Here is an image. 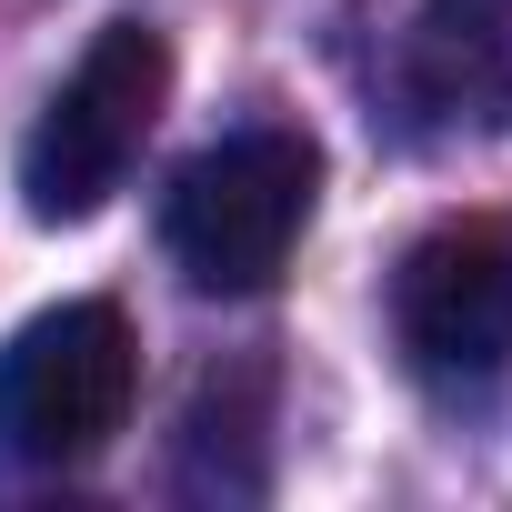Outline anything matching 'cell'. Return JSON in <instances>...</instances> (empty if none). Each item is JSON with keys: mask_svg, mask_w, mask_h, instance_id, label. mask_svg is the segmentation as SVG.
I'll use <instances>...</instances> for the list:
<instances>
[{"mask_svg": "<svg viewBox=\"0 0 512 512\" xmlns=\"http://www.w3.org/2000/svg\"><path fill=\"white\" fill-rule=\"evenodd\" d=\"M322 201V151L312 131H231L201 161H181L171 201H161V241H171V272L211 302H251L292 272V251L312 231Z\"/></svg>", "mask_w": 512, "mask_h": 512, "instance_id": "1", "label": "cell"}, {"mask_svg": "<svg viewBox=\"0 0 512 512\" xmlns=\"http://www.w3.org/2000/svg\"><path fill=\"white\" fill-rule=\"evenodd\" d=\"M161 101H171V41L151 21H101L91 51L71 61V81L41 101V121L21 141V211L51 221V231L111 211L141 141L161 131Z\"/></svg>", "mask_w": 512, "mask_h": 512, "instance_id": "2", "label": "cell"}, {"mask_svg": "<svg viewBox=\"0 0 512 512\" xmlns=\"http://www.w3.org/2000/svg\"><path fill=\"white\" fill-rule=\"evenodd\" d=\"M141 392V342L121 302H51L0 342V452L11 462H91Z\"/></svg>", "mask_w": 512, "mask_h": 512, "instance_id": "3", "label": "cell"}, {"mask_svg": "<svg viewBox=\"0 0 512 512\" xmlns=\"http://www.w3.org/2000/svg\"><path fill=\"white\" fill-rule=\"evenodd\" d=\"M372 121L402 151L512 131V31L492 0H392V21L372 31Z\"/></svg>", "mask_w": 512, "mask_h": 512, "instance_id": "4", "label": "cell"}, {"mask_svg": "<svg viewBox=\"0 0 512 512\" xmlns=\"http://www.w3.org/2000/svg\"><path fill=\"white\" fill-rule=\"evenodd\" d=\"M392 342L422 382L462 392L512 362V231L502 221H442L392 272Z\"/></svg>", "mask_w": 512, "mask_h": 512, "instance_id": "5", "label": "cell"}, {"mask_svg": "<svg viewBox=\"0 0 512 512\" xmlns=\"http://www.w3.org/2000/svg\"><path fill=\"white\" fill-rule=\"evenodd\" d=\"M492 11H512V0H492Z\"/></svg>", "mask_w": 512, "mask_h": 512, "instance_id": "6", "label": "cell"}]
</instances>
